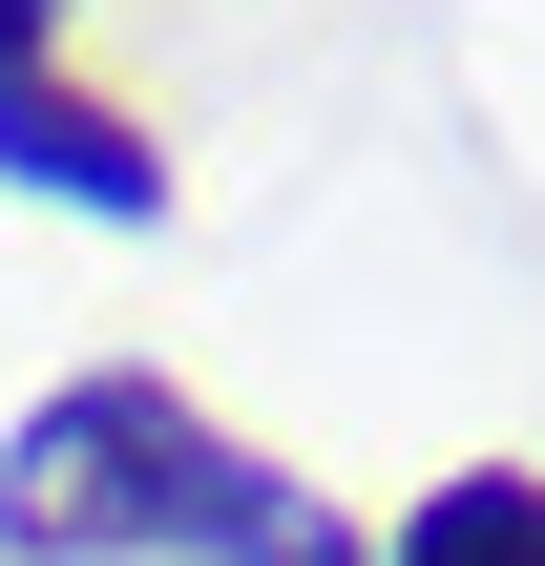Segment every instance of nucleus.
<instances>
[{
  "label": "nucleus",
  "instance_id": "nucleus-2",
  "mask_svg": "<svg viewBox=\"0 0 545 566\" xmlns=\"http://www.w3.org/2000/svg\"><path fill=\"white\" fill-rule=\"evenodd\" d=\"M0 189H42V210H84V231H168V147H147L126 105H84L63 63H0Z\"/></svg>",
  "mask_w": 545,
  "mask_h": 566
},
{
  "label": "nucleus",
  "instance_id": "nucleus-1",
  "mask_svg": "<svg viewBox=\"0 0 545 566\" xmlns=\"http://www.w3.org/2000/svg\"><path fill=\"white\" fill-rule=\"evenodd\" d=\"M0 546L21 566H105V546H189V566H378L294 462H252L210 399H168V378H63V399H21V441H0Z\"/></svg>",
  "mask_w": 545,
  "mask_h": 566
},
{
  "label": "nucleus",
  "instance_id": "nucleus-3",
  "mask_svg": "<svg viewBox=\"0 0 545 566\" xmlns=\"http://www.w3.org/2000/svg\"><path fill=\"white\" fill-rule=\"evenodd\" d=\"M399 566H545V462H462V483H420Z\"/></svg>",
  "mask_w": 545,
  "mask_h": 566
},
{
  "label": "nucleus",
  "instance_id": "nucleus-4",
  "mask_svg": "<svg viewBox=\"0 0 545 566\" xmlns=\"http://www.w3.org/2000/svg\"><path fill=\"white\" fill-rule=\"evenodd\" d=\"M42 42H63V0H0V63H42Z\"/></svg>",
  "mask_w": 545,
  "mask_h": 566
}]
</instances>
